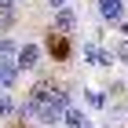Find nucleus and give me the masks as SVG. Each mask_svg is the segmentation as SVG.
I'll return each instance as SVG.
<instances>
[{
    "label": "nucleus",
    "instance_id": "nucleus-6",
    "mask_svg": "<svg viewBox=\"0 0 128 128\" xmlns=\"http://www.w3.org/2000/svg\"><path fill=\"white\" fill-rule=\"evenodd\" d=\"M55 30H59V33L77 30V15H73L70 8H59V11H55Z\"/></svg>",
    "mask_w": 128,
    "mask_h": 128
},
{
    "label": "nucleus",
    "instance_id": "nucleus-4",
    "mask_svg": "<svg viewBox=\"0 0 128 128\" xmlns=\"http://www.w3.org/2000/svg\"><path fill=\"white\" fill-rule=\"evenodd\" d=\"M84 59H88V66H110L114 62V51L99 48V44H84Z\"/></svg>",
    "mask_w": 128,
    "mask_h": 128
},
{
    "label": "nucleus",
    "instance_id": "nucleus-5",
    "mask_svg": "<svg viewBox=\"0 0 128 128\" xmlns=\"http://www.w3.org/2000/svg\"><path fill=\"white\" fill-rule=\"evenodd\" d=\"M18 73L22 70L15 66V62H8V59H0V92H8L15 80H18Z\"/></svg>",
    "mask_w": 128,
    "mask_h": 128
},
{
    "label": "nucleus",
    "instance_id": "nucleus-1",
    "mask_svg": "<svg viewBox=\"0 0 128 128\" xmlns=\"http://www.w3.org/2000/svg\"><path fill=\"white\" fill-rule=\"evenodd\" d=\"M48 55L55 62H66L70 59V37L66 33H48Z\"/></svg>",
    "mask_w": 128,
    "mask_h": 128
},
{
    "label": "nucleus",
    "instance_id": "nucleus-11",
    "mask_svg": "<svg viewBox=\"0 0 128 128\" xmlns=\"http://www.w3.org/2000/svg\"><path fill=\"white\" fill-rule=\"evenodd\" d=\"M0 26H15V8H11V11H0Z\"/></svg>",
    "mask_w": 128,
    "mask_h": 128
},
{
    "label": "nucleus",
    "instance_id": "nucleus-3",
    "mask_svg": "<svg viewBox=\"0 0 128 128\" xmlns=\"http://www.w3.org/2000/svg\"><path fill=\"white\" fill-rule=\"evenodd\" d=\"M99 18L102 22H124V0H99Z\"/></svg>",
    "mask_w": 128,
    "mask_h": 128
},
{
    "label": "nucleus",
    "instance_id": "nucleus-8",
    "mask_svg": "<svg viewBox=\"0 0 128 128\" xmlns=\"http://www.w3.org/2000/svg\"><path fill=\"white\" fill-rule=\"evenodd\" d=\"M15 55H18V44H15V40H11V37H4V40H0V59H8V62H15Z\"/></svg>",
    "mask_w": 128,
    "mask_h": 128
},
{
    "label": "nucleus",
    "instance_id": "nucleus-2",
    "mask_svg": "<svg viewBox=\"0 0 128 128\" xmlns=\"http://www.w3.org/2000/svg\"><path fill=\"white\" fill-rule=\"evenodd\" d=\"M15 66L18 70H37L40 66V44H22L18 55H15Z\"/></svg>",
    "mask_w": 128,
    "mask_h": 128
},
{
    "label": "nucleus",
    "instance_id": "nucleus-9",
    "mask_svg": "<svg viewBox=\"0 0 128 128\" xmlns=\"http://www.w3.org/2000/svg\"><path fill=\"white\" fill-rule=\"evenodd\" d=\"M15 114H18L15 99H11V95H0V121H4V117H15Z\"/></svg>",
    "mask_w": 128,
    "mask_h": 128
},
{
    "label": "nucleus",
    "instance_id": "nucleus-7",
    "mask_svg": "<svg viewBox=\"0 0 128 128\" xmlns=\"http://www.w3.org/2000/svg\"><path fill=\"white\" fill-rule=\"evenodd\" d=\"M62 124H66V128H88V124H84V114H80V110H73V106H66Z\"/></svg>",
    "mask_w": 128,
    "mask_h": 128
},
{
    "label": "nucleus",
    "instance_id": "nucleus-12",
    "mask_svg": "<svg viewBox=\"0 0 128 128\" xmlns=\"http://www.w3.org/2000/svg\"><path fill=\"white\" fill-rule=\"evenodd\" d=\"M48 4H51L55 11H59V8H66V0H48Z\"/></svg>",
    "mask_w": 128,
    "mask_h": 128
},
{
    "label": "nucleus",
    "instance_id": "nucleus-13",
    "mask_svg": "<svg viewBox=\"0 0 128 128\" xmlns=\"http://www.w3.org/2000/svg\"><path fill=\"white\" fill-rule=\"evenodd\" d=\"M117 26H121V37H128V22H117Z\"/></svg>",
    "mask_w": 128,
    "mask_h": 128
},
{
    "label": "nucleus",
    "instance_id": "nucleus-10",
    "mask_svg": "<svg viewBox=\"0 0 128 128\" xmlns=\"http://www.w3.org/2000/svg\"><path fill=\"white\" fill-rule=\"evenodd\" d=\"M84 99H88L95 110H102V106H106V95H102V92H95V88H88V92H84Z\"/></svg>",
    "mask_w": 128,
    "mask_h": 128
}]
</instances>
